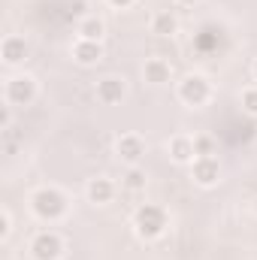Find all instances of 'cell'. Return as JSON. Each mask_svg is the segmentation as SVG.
Wrapping results in <instances>:
<instances>
[{
  "label": "cell",
  "instance_id": "cell-14",
  "mask_svg": "<svg viewBox=\"0 0 257 260\" xmlns=\"http://www.w3.org/2000/svg\"><path fill=\"white\" fill-rule=\"evenodd\" d=\"M151 34H157V37H176V34H179V18H176V12H173V9L154 12V15H151Z\"/></svg>",
  "mask_w": 257,
  "mask_h": 260
},
{
  "label": "cell",
  "instance_id": "cell-20",
  "mask_svg": "<svg viewBox=\"0 0 257 260\" xmlns=\"http://www.w3.org/2000/svg\"><path fill=\"white\" fill-rule=\"evenodd\" d=\"M109 6H115V9H127V6H133L136 0H106Z\"/></svg>",
  "mask_w": 257,
  "mask_h": 260
},
{
  "label": "cell",
  "instance_id": "cell-1",
  "mask_svg": "<svg viewBox=\"0 0 257 260\" xmlns=\"http://www.w3.org/2000/svg\"><path fill=\"white\" fill-rule=\"evenodd\" d=\"M130 224H133L136 239H142V242H154V239H160V236L167 233L170 218H167V212H164L160 206H154V203H142V206H136Z\"/></svg>",
  "mask_w": 257,
  "mask_h": 260
},
{
  "label": "cell",
  "instance_id": "cell-12",
  "mask_svg": "<svg viewBox=\"0 0 257 260\" xmlns=\"http://www.w3.org/2000/svg\"><path fill=\"white\" fill-rule=\"evenodd\" d=\"M167 148H170V157H173L176 164H194V157H197V151H194V136H185V133L173 136Z\"/></svg>",
  "mask_w": 257,
  "mask_h": 260
},
{
  "label": "cell",
  "instance_id": "cell-7",
  "mask_svg": "<svg viewBox=\"0 0 257 260\" xmlns=\"http://www.w3.org/2000/svg\"><path fill=\"white\" fill-rule=\"evenodd\" d=\"M115 154H118V160H124L127 167H139V160L145 157V142H142V136H136V133L118 136Z\"/></svg>",
  "mask_w": 257,
  "mask_h": 260
},
{
  "label": "cell",
  "instance_id": "cell-19",
  "mask_svg": "<svg viewBox=\"0 0 257 260\" xmlns=\"http://www.w3.org/2000/svg\"><path fill=\"white\" fill-rule=\"evenodd\" d=\"M9 233H12V212L3 209L0 212V239H9Z\"/></svg>",
  "mask_w": 257,
  "mask_h": 260
},
{
  "label": "cell",
  "instance_id": "cell-18",
  "mask_svg": "<svg viewBox=\"0 0 257 260\" xmlns=\"http://www.w3.org/2000/svg\"><path fill=\"white\" fill-rule=\"evenodd\" d=\"M242 109H245L248 115H257V88L242 91Z\"/></svg>",
  "mask_w": 257,
  "mask_h": 260
},
{
  "label": "cell",
  "instance_id": "cell-21",
  "mask_svg": "<svg viewBox=\"0 0 257 260\" xmlns=\"http://www.w3.org/2000/svg\"><path fill=\"white\" fill-rule=\"evenodd\" d=\"M176 3H182V6H197L200 0H176Z\"/></svg>",
  "mask_w": 257,
  "mask_h": 260
},
{
  "label": "cell",
  "instance_id": "cell-4",
  "mask_svg": "<svg viewBox=\"0 0 257 260\" xmlns=\"http://www.w3.org/2000/svg\"><path fill=\"white\" fill-rule=\"evenodd\" d=\"M37 94H40L37 79L27 76V73L12 76V79L6 82V103H9V106H30V103L37 100Z\"/></svg>",
  "mask_w": 257,
  "mask_h": 260
},
{
  "label": "cell",
  "instance_id": "cell-11",
  "mask_svg": "<svg viewBox=\"0 0 257 260\" xmlns=\"http://www.w3.org/2000/svg\"><path fill=\"white\" fill-rule=\"evenodd\" d=\"M142 76H145L148 85H167L170 76H173V67H170V61H164V58H148L145 67H142Z\"/></svg>",
  "mask_w": 257,
  "mask_h": 260
},
{
  "label": "cell",
  "instance_id": "cell-15",
  "mask_svg": "<svg viewBox=\"0 0 257 260\" xmlns=\"http://www.w3.org/2000/svg\"><path fill=\"white\" fill-rule=\"evenodd\" d=\"M103 34H106V24H103L97 15H88V18L79 21V40H94V43H100Z\"/></svg>",
  "mask_w": 257,
  "mask_h": 260
},
{
  "label": "cell",
  "instance_id": "cell-13",
  "mask_svg": "<svg viewBox=\"0 0 257 260\" xmlns=\"http://www.w3.org/2000/svg\"><path fill=\"white\" fill-rule=\"evenodd\" d=\"M85 194L91 203H97V206H103V203H109L112 197H115V185L106 179V176H94L91 182H88V188H85Z\"/></svg>",
  "mask_w": 257,
  "mask_h": 260
},
{
  "label": "cell",
  "instance_id": "cell-6",
  "mask_svg": "<svg viewBox=\"0 0 257 260\" xmlns=\"http://www.w3.org/2000/svg\"><path fill=\"white\" fill-rule=\"evenodd\" d=\"M191 179L200 188H215L218 179H221V164H218V157H194Z\"/></svg>",
  "mask_w": 257,
  "mask_h": 260
},
{
  "label": "cell",
  "instance_id": "cell-22",
  "mask_svg": "<svg viewBox=\"0 0 257 260\" xmlns=\"http://www.w3.org/2000/svg\"><path fill=\"white\" fill-rule=\"evenodd\" d=\"M251 76H254V82H257V61H254V67H251Z\"/></svg>",
  "mask_w": 257,
  "mask_h": 260
},
{
  "label": "cell",
  "instance_id": "cell-8",
  "mask_svg": "<svg viewBox=\"0 0 257 260\" xmlns=\"http://www.w3.org/2000/svg\"><path fill=\"white\" fill-rule=\"evenodd\" d=\"M127 97V82L121 79V76H103L100 82H97V100L103 103V106H115V103H121Z\"/></svg>",
  "mask_w": 257,
  "mask_h": 260
},
{
  "label": "cell",
  "instance_id": "cell-5",
  "mask_svg": "<svg viewBox=\"0 0 257 260\" xmlns=\"http://www.w3.org/2000/svg\"><path fill=\"white\" fill-rule=\"evenodd\" d=\"M64 254V239L55 230H43L30 239V257L34 260H61Z\"/></svg>",
  "mask_w": 257,
  "mask_h": 260
},
{
  "label": "cell",
  "instance_id": "cell-17",
  "mask_svg": "<svg viewBox=\"0 0 257 260\" xmlns=\"http://www.w3.org/2000/svg\"><path fill=\"white\" fill-rule=\"evenodd\" d=\"M215 148H218V142H215L212 136H206V133L194 136V151H197V157H215Z\"/></svg>",
  "mask_w": 257,
  "mask_h": 260
},
{
  "label": "cell",
  "instance_id": "cell-10",
  "mask_svg": "<svg viewBox=\"0 0 257 260\" xmlns=\"http://www.w3.org/2000/svg\"><path fill=\"white\" fill-rule=\"evenodd\" d=\"M0 55H3V64H9V67L21 64V61L27 58V43H24V37L9 34V37L3 40V46H0Z\"/></svg>",
  "mask_w": 257,
  "mask_h": 260
},
{
  "label": "cell",
  "instance_id": "cell-9",
  "mask_svg": "<svg viewBox=\"0 0 257 260\" xmlns=\"http://www.w3.org/2000/svg\"><path fill=\"white\" fill-rule=\"evenodd\" d=\"M73 61L82 67H94L103 61V46L94 43V40H76L73 46Z\"/></svg>",
  "mask_w": 257,
  "mask_h": 260
},
{
  "label": "cell",
  "instance_id": "cell-2",
  "mask_svg": "<svg viewBox=\"0 0 257 260\" xmlns=\"http://www.w3.org/2000/svg\"><path fill=\"white\" fill-rule=\"evenodd\" d=\"M67 209H70V200L58 188H40V191H34V197H30V212L40 221H46V224L61 221L67 215Z\"/></svg>",
  "mask_w": 257,
  "mask_h": 260
},
{
  "label": "cell",
  "instance_id": "cell-23",
  "mask_svg": "<svg viewBox=\"0 0 257 260\" xmlns=\"http://www.w3.org/2000/svg\"><path fill=\"white\" fill-rule=\"evenodd\" d=\"M254 215H257V200H254Z\"/></svg>",
  "mask_w": 257,
  "mask_h": 260
},
{
  "label": "cell",
  "instance_id": "cell-16",
  "mask_svg": "<svg viewBox=\"0 0 257 260\" xmlns=\"http://www.w3.org/2000/svg\"><path fill=\"white\" fill-rule=\"evenodd\" d=\"M145 170H139V167H127V173H124V179H121V185L127 188L130 194H136V191H145Z\"/></svg>",
  "mask_w": 257,
  "mask_h": 260
},
{
  "label": "cell",
  "instance_id": "cell-3",
  "mask_svg": "<svg viewBox=\"0 0 257 260\" xmlns=\"http://www.w3.org/2000/svg\"><path fill=\"white\" fill-rule=\"evenodd\" d=\"M209 97H212V82L206 76L194 73V76H185L179 82V100L185 106H206Z\"/></svg>",
  "mask_w": 257,
  "mask_h": 260
}]
</instances>
